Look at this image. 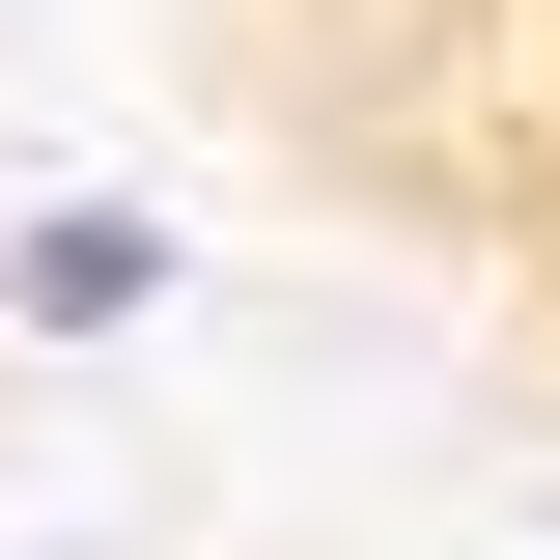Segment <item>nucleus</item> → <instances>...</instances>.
<instances>
[{
	"label": "nucleus",
	"mask_w": 560,
	"mask_h": 560,
	"mask_svg": "<svg viewBox=\"0 0 560 560\" xmlns=\"http://www.w3.org/2000/svg\"><path fill=\"white\" fill-rule=\"evenodd\" d=\"M308 168H364L393 224L504 253L560 308V0H224Z\"/></svg>",
	"instance_id": "f257e3e1"
}]
</instances>
